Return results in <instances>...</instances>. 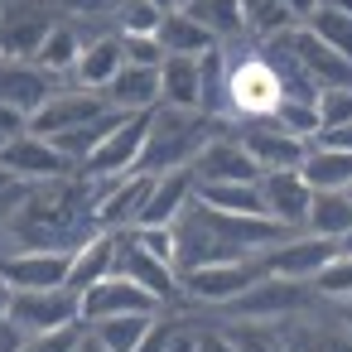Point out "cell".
I'll return each mask as SVG.
<instances>
[{"instance_id":"5","label":"cell","mask_w":352,"mask_h":352,"mask_svg":"<svg viewBox=\"0 0 352 352\" xmlns=\"http://www.w3.org/2000/svg\"><path fill=\"white\" fill-rule=\"evenodd\" d=\"M314 304H318V294H314V285H309V280L261 275L251 289H241V294L227 304V314H232V318H265V323H285V318H294V314H309Z\"/></svg>"},{"instance_id":"8","label":"cell","mask_w":352,"mask_h":352,"mask_svg":"<svg viewBox=\"0 0 352 352\" xmlns=\"http://www.w3.org/2000/svg\"><path fill=\"white\" fill-rule=\"evenodd\" d=\"M58 20L54 0H0V58H34Z\"/></svg>"},{"instance_id":"57","label":"cell","mask_w":352,"mask_h":352,"mask_svg":"<svg viewBox=\"0 0 352 352\" xmlns=\"http://www.w3.org/2000/svg\"><path fill=\"white\" fill-rule=\"evenodd\" d=\"M347 198H352V188H347Z\"/></svg>"},{"instance_id":"48","label":"cell","mask_w":352,"mask_h":352,"mask_svg":"<svg viewBox=\"0 0 352 352\" xmlns=\"http://www.w3.org/2000/svg\"><path fill=\"white\" fill-rule=\"evenodd\" d=\"M73 352H111V347H107V342H102V338H97V333H92L87 323H78V338H73Z\"/></svg>"},{"instance_id":"3","label":"cell","mask_w":352,"mask_h":352,"mask_svg":"<svg viewBox=\"0 0 352 352\" xmlns=\"http://www.w3.org/2000/svg\"><path fill=\"white\" fill-rule=\"evenodd\" d=\"M280 97V73L270 68L261 44L246 54H222V121H261L275 111Z\"/></svg>"},{"instance_id":"16","label":"cell","mask_w":352,"mask_h":352,"mask_svg":"<svg viewBox=\"0 0 352 352\" xmlns=\"http://www.w3.org/2000/svg\"><path fill=\"white\" fill-rule=\"evenodd\" d=\"M0 280L10 289H58L68 280V251H6L0 256Z\"/></svg>"},{"instance_id":"17","label":"cell","mask_w":352,"mask_h":352,"mask_svg":"<svg viewBox=\"0 0 352 352\" xmlns=\"http://www.w3.org/2000/svg\"><path fill=\"white\" fill-rule=\"evenodd\" d=\"M188 198H193V174H188V169L150 174V188H145L140 212H135L131 227H174V217L184 212Z\"/></svg>"},{"instance_id":"37","label":"cell","mask_w":352,"mask_h":352,"mask_svg":"<svg viewBox=\"0 0 352 352\" xmlns=\"http://www.w3.org/2000/svg\"><path fill=\"white\" fill-rule=\"evenodd\" d=\"M160 6H150V0H116V10H111V25L121 34H155L160 25Z\"/></svg>"},{"instance_id":"55","label":"cell","mask_w":352,"mask_h":352,"mask_svg":"<svg viewBox=\"0 0 352 352\" xmlns=\"http://www.w3.org/2000/svg\"><path fill=\"white\" fill-rule=\"evenodd\" d=\"M150 6H160V10H174V6H179V0H150Z\"/></svg>"},{"instance_id":"28","label":"cell","mask_w":352,"mask_h":352,"mask_svg":"<svg viewBox=\"0 0 352 352\" xmlns=\"http://www.w3.org/2000/svg\"><path fill=\"white\" fill-rule=\"evenodd\" d=\"M78 54H82V30L63 15L49 34H44V44L34 49V63L44 68V73H54L58 82H68V73H73V63H78Z\"/></svg>"},{"instance_id":"46","label":"cell","mask_w":352,"mask_h":352,"mask_svg":"<svg viewBox=\"0 0 352 352\" xmlns=\"http://www.w3.org/2000/svg\"><path fill=\"white\" fill-rule=\"evenodd\" d=\"M193 352H236V347H232V338H227L222 328H198Z\"/></svg>"},{"instance_id":"26","label":"cell","mask_w":352,"mask_h":352,"mask_svg":"<svg viewBox=\"0 0 352 352\" xmlns=\"http://www.w3.org/2000/svg\"><path fill=\"white\" fill-rule=\"evenodd\" d=\"M285 352H352V333L333 323H304V314L285 318Z\"/></svg>"},{"instance_id":"29","label":"cell","mask_w":352,"mask_h":352,"mask_svg":"<svg viewBox=\"0 0 352 352\" xmlns=\"http://www.w3.org/2000/svg\"><path fill=\"white\" fill-rule=\"evenodd\" d=\"M188 20H198L217 44H232V39H246V20H241V6L236 0H188L179 6Z\"/></svg>"},{"instance_id":"42","label":"cell","mask_w":352,"mask_h":352,"mask_svg":"<svg viewBox=\"0 0 352 352\" xmlns=\"http://www.w3.org/2000/svg\"><path fill=\"white\" fill-rule=\"evenodd\" d=\"M73 338H78V328L39 333V338H25V342H20V352H73Z\"/></svg>"},{"instance_id":"27","label":"cell","mask_w":352,"mask_h":352,"mask_svg":"<svg viewBox=\"0 0 352 352\" xmlns=\"http://www.w3.org/2000/svg\"><path fill=\"white\" fill-rule=\"evenodd\" d=\"M155 39H160V49H164V54H188V58H198V54L217 49V39H212V34H208L198 20H188L179 6L160 15V25H155Z\"/></svg>"},{"instance_id":"36","label":"cell","mask_w":352,"mask_h":352,"mask_svg":"<svg viewBox=\"0 0 352 352\" xmlns=\"http://www.w3.org/2000/svg\"><path fill=\"white\" fill-rule=\"evenodd\" d=\"M270 121L285 126V131L299 135V140H314V135H318V111H314L309 97H280L275 111H270Z\"/></svg>"},{"instance_id":"38","label":"cell","mask_w":352,"mask_h":352,"mask_svg":"<svg viewBox=\"0 0 352 352\" xmlns=\"http://www.w3.org/2000/svg\"><path fill=\"white\" fill-rule=\"evenodd\" d=\"M314 111H318V131L352 121V87H323L314 97Z\"/></svg>"},{"instance_id":"44","label":"cell","mask_w":352,"mask_h":352,"mask_svg":"<svg viewBox=\"0 0 352 352\" xmlns=\"http://www.w3.org/2000/svg\"><path fill=\"white\" fill-rule=\"evenodd\" d=\"M25 198V184H15L6 169H0V227L10 222V212H15V203Z\"/></svg>"},{"instance_id":"47","label":"cell","mask_w":352,"mask_h":352,"mask_svg":"<svg viewBox=\"0 0 352 352\" xmlns=\"http://www.w3.org/2000/svg\"><path fill=\"white\" fill-rule=\"evenodd\" d=\"M314 140H323V145H338V150H352V121H342V126H328V131H318Z\"/></svg>"},{"instance_id":"56","label":"cell","mask_w":352,"mask_h":352,"mask_svg":"<svg viewBox=\"0 0 352 352\" xmlns=\"http://www.w3.org/2000/svg\"><path fill=\"white\" fill-rule=\"evenodd\" d=\"M179 6H188V0H179Z\"/></svg>"},{"instance_id":"4","label":"cell","mask_w":352,"mask_h":352,"mask_svg":"<svg viewBox=\"0 0 352 352\" xmlns=\"http://www.w3.org/2000/svg\"><path fill=\"white\" fill-rule=\"evenodd\" d=\"M265 275L261 251L256 256H236V261H208V265H188L179 270V299L188 304H208V309H227L241 289H251Z\"/></svg>"},{"instance_id":"15","label":"cell","mask_w":352,"mask_h":352,"mask_svg":"<svg viewBox=\"0 0 352 352\" xmlns=\"http://www.w3.org/2000/svg\"><path fill=\"white\" fill-rule=\"evenodd\" d=\"M236 140H241V150L256 160V169H299V160H304V150H309V140L289 135V131L275 126L270 116L241 121V126H236Z\"/></svg>"},{"instance_id":"21","label":"cell","mask_w":352,"mask_h":352,"mask_svg":"<svg viewBox=\"0 0 352 352\" xmlns=\"http://www.w3.org/2000/svg\"><path fill=\"white\" fill-rule=\"evenodd\" d=\"M102 97H107L116 111H150V107H160V68L121 63L116 78L102 87Z\"/></svg>"},{"instance_id":"32","label":"cell","mask_w":352,"mask_h":352,"mask_svg":"<svg viewBox=\"0 0 352 352\" xmlns=\"http://www.w3.org/2000/svg\"><path fill=\"white\" fill-rule=\"evenodd\" d=\"M155 314H160V309H155ZM155 314H111V318H92L87 328H92V333H97L111 352H135Z\"/></svg>"},{"instance_id":"24","label":"cell","mask_w":352,"mask_h":352,"mask_svg":"<svg viewBox=\"0 0 352 352\" xmlns=\"http://www.w3.org/2000/svg\"><path fill=\"white\" fill-rule=\"evenodd\" d=\"M299 174H304L309 188H352V150L309 140V150L299 160Z\"/></svg>"},{"instance_id":"12","label":"cell","mask_w":352,"mask_h":352,"mask_svg":"<svg viewBox=\"0 0 352 352\" xmlns=\"http://www.w3.org/2000/svg\"><path fill=\"white\" fill-rule=\"evenodd\" d=\"M188 174H193V184H222V179L256 184V179H261V169H256V160L241 150V140H236L232 121H227L222 131H212V135H208V145L193 155Z\"/></svg>"},{"instance_id":"54","label":"cell","mask_w":352,"mask_h":352,"mask_svg":"<svg viewBox=\"0 0 352 352\" xmlns=\"http://www.w3.org/2000/svg\"><path fill=\"white\" fill-rule=\"evenodd\" d=\"M6 299H10V285L0 280V318H6Z\"/></svg>"},{"instance_id":"18","label":"cell","mask_w":352,"mask_h":352,"mask_svg":"<svg viewBox=\"0 0 352 352\" xmlns=\"http://www.w3.org/2000/svg\"><path fill=\"white\" fill-rule=\"evenodd\" d=\"M78 309H82V323H92V318H111V314H155L160 304L140 285H131L121 275H107V280H97L78 294Z\"/></svg>"},{"instance_id":"6","label":"cell","mask_w":352,"mask_h":352,"mask_svg":"<svg viewBox=\"0 0 352 352\" xmlns=\"http://www.w3.org/2000/svg\"><path fill=\"white\" fill-rule=\"evenodd\" d=\"M6 318H10L25 338L58 333V328H78V323H82L78 289H68V285H58V289H10Z\"/></svg>"},{"instance_id":"1","label":"cell","mask_w":352,"mask_h":352,"mask_svg":"<svg viewBox=\"0 0 352 352\" xmlns=\"http://www.w3.org/2000/svg\"><path fill=\"white\" fill-rule=\"evenodd\" d=\"M280 236H285V227H275L270 217H236V212H217V208L188 198L184 212L174 217V270L256 256Z\"/></svg>"},{"instance_id":"19","label":"cell","mask_w":352,"mask_h":352,"mask_svg":"<svg viewBox=\"0 0 352 352\" xmlns=\"http://www.w3.org/2000/svg\"><path fill=\"white\" fill-rule=\"evenodd\" d=\"M54 87H58V78L44 73L34 58H0V102H10L20 111H34Z\"/></svg>"},{"instance_id":"49","label":"cell","mask_w":352,"mask_h":352,"mask_svg":"<svg viewBox=\"0 0 352 352\" xmlns=\"http://www.w3.org/2000/svg\"><path fill=\"white\" fill-rule=\"evenodd\" d=\"M20 342H25V333L10 318H0V352H20Z\"/></svg>"},{"instance_id":"35","label":"cell","mask_w":352,"mask_h":352,"mask_svg":"<svg viewBox=\"0 0 352 352\" xmlns=\"http://www.w3.org/2000/svg\"><path fill=\"white\" fill-rule=\"evenodd\" d=\"M236 6H241V20H246L251 39H270V34H280V30L294 25L280 0H236Z\"/></svg>"},{"instance_id":"7","label":"cell","mask_w":352,"mask_h":352,"mask_svg":"<svg viewBox=\"0 0 352 352\" xmlns=\"http://www.w3.org/2000/svg\"><path fill=\"white\" fill-rule=\"evenodd\" d=\"M111 275H121V280H131V285H140L160 309H169V304H179V270L169 265V261H160V256H150L135 236H131V227H121L116 232V256H111Z\"/></svg>"},{"instance_id":"11","label":"cell","mask_w":352,"mask_h":352,"mask_svg":"<svg viewBox=\"0 0 352 352\" xmlns=\"http://www.w3.org/2000/svg\"><path fill=\"white\" fill-rule=\"evenodd\" d=\"M0 169H6L15 184H49V179H63V174H78L58 150H54V140H44V135H10L6 145H0Z\"/></svg>"},{"instance_id":"23","label":"cell","mask_w":352,"mask_h":352,"mask_svg":"<svg viewBox=\"0 0 352 352\" xmlns=\"http://www.w3.org/2000/svg\"><path fill=\"white\" fill-rule=\"evenodd\" d=\"M111 256H116V232H92V236H82L73 251H68V289H87V285H97V280H107L111 275Z\"/></svg>"},{"instance_id":"52","label":"cell","mask_w":352,"mask_h":352,"mask_svg":"<svg viewBox=\"0 0 352 352\" xmlns=\"http://www.w3.org/2000/svg\"><path fill=\"white\" fill-rule=\"evenodd\" d=\"M333 246H338V256H352V227H347V232H342Z\"/></svg>"},{"instance_id":"13","label":"cell","mask_w":352,"mask_h":352,"mask_svg":"<svg viewBox=\"0 0 352 352\" xmlns=\"http://www.w3.org/2000/svg\"><path fill=\"white\" fill-rule=\"evenodd\" d=\"M256 188H261V212L275 227H285V232H299L304 227V212H309L314 188L304 184L299 169H261Z\"/></svg>"},{"instance_id":"30","label":"cell","mask_w":352,"mask_h":352,"mask_svg":"<svg viewBox=\"0 0 352 352\" xmlns=\"http://www.w3.org/2000/svg\"><path fill=\"white\" fill-rule=\"evenodd\" d=\"M193 198L217 208V212H236V217H265L261 212V188L256 184H236V179H222V184H193Z\"/></svg>"},{"instance_id":"10","label":"cell","mask_w":352,"mask_h":352,"mask_svg":"<svg viewBox=\"0 0 352 352\" xmlns=\"http://www.w3.org/2000/svg\"><path fill=\"white\" fill-rule=\"evenodd\" d=\"M145 126H150V111H126V116L102 135V145L78 164V174H92V179L131 174L135 160H140V145H145Z\"/></svg>"},{"instance_id":"45","label":"cell","mask_w":352,"mask_h":352,"mask_svg":"<svg viewBox=\"0 0 352 352\" xmlns=\"http://www.w3.org/2000/svg\"><path fill=\"white\" fill-rule=\"evenodd\" d=\"M193 342H198V328L179 314V323H174V333H169V342H164V352H193Z\"/></svg>"},{"instance_id":"51","label":"cell","mask_w":352,"mask_h":352,"mask_svg":"<svg viewBox=\"0 0 352 352\" xmlns=\"http://www.w3.org/2000/svg\"><path fill=\"white\" fill-rule=\"evenodd\" d=\"M333 318H338V323L352 333V299H338V304H333Z\"/></svg>"},{"instance_id":"31","label":"cell","mask_w":352,"mask_h":352,"mask_svg":"<svg viewBox=\"0 0 352 352\" xmlns=\"http://www.w3.org/2000/svg\"><path fill=\"white\" fill-rule=\"evenodd\" d=\"M222 333L232 338L236 352H285V323H265V318H232L222 323Z\"/></svg>"},{"instance_id":"41","label":"cell","mask_w":352,"mask_h":352,"mask_svg":"<svg viewBox=\"0 0 352 352\" xmlns=\"http://www.w3.org/2000/svg\"><path fill=\"white\" fill-rule=\"evenodd\" d=\"M54 6H58V15H68V20H111L116 0H54Z\"/></svg>"},{"instance_id":"25","label":"cell","mask_w":352,"mask_h":352,"mask_svg":"<svg viewBox=\"0 0 352 352\" xmlns=\"http://www.w3.org/2000/svg\"><path fill=\"white\" fill-rule=\"evenodd\" d=\"M347 227H352V198H347V188H314V198H309V212H304V227H299V232H314V236L338 241Z\"/></svg>"},{"instance_id":"22","label":"cell","mask_w":352,"mask_h":352,"mask_svg":"<svg viewBox=\"0 0 352 352\" xmlns=\"http://www.w3.org/2000/svg\"><path fill=\"white\" fill-rule=\"evenodd\" d=\"M198 58H188V54H164L160 58V102L164 107H188V111L203 107V68H198Z\"/></svg>"},{"instance_id":"2","label":"cell","mask_w":352,"mask_h":352,"mask_svg":"<svg viewBox=\"0 0 352 352\" xmlns=\"http://www.w3.org/2000/svg\"><path fill=\"white\" fill-rule=\"evenodd\" d=\"M227 121H212L203 111L188 107H150V126H145V145L135 160V174H169V169H188L193 155L208 145L212 131H222Z\"/></svg>"},{"instance_id":"34","label":"cell","mask_w":352,"mask_h":352,"mask_svg":"<svg viewBox=\"0 0 352 352\" xmlns=\"http://www.w3.org/2000/svg\"><path fill=\"white\" fill-rule=\"evenodd\" d=\"M314 294L323 299V304H338V299H352V256H328L318 270H314Z\"/></svg>"},{"instance_id":"9","label":"cell","mask_w":352,"mask_h":352,"mask_svg":"<svg viewBox=\"0 0 352 352\" xmlns=\"http://www.w3.org/2000/svg\"><path fill=\"white\" fill-rule=\"evenodd\" d=\"M102 111H111V102H107L102 92L78 87V82H58V87L30 111V135H44V140H49V135H63V131L92 121V116H102Z\"/></svg>"},{"instance_id":"50","label":"cell","mask_w":352,"mask_h":352,"mask_svg":"<svg viewBox=\"0 0 352 352\" xmlns=\"http://www.w3.org/2000/svg\"><path fill=\"white\" fill-rule=\"evenodd\" d=\"M280 6L289 10V20H294V25H304V20H309V10L318 6V0H280Z\"/></svg>"},{"instance_id":"20","label":"cell","mask_w":352,"mask_h":352,"mask_svg":"<svg viewBox=\"0 0 352 352\" xmlns=\"http://www.w3.org/2000/svg\"><path fill=\"white\" fill-rule=\"evenodd\" d=\"M121 63H126V54H121V34H116V30H107V34H97V39H87V44H82V54H78V63H73L68 82L102 92V87L116 78V68H121Z\"/></svg>"},{"instance_id":"53","label":"cell","mask_w":352,"mask_h":352,"mask_svg":"<svg viewBox=\"0 0 352 352\" xmlns=\"http://www.w3.org/2000/svg\"><path fill=\"white\" fill-rule=\"evenodd\" d=\"M318 6H333V10H342V15H352V0H318Z\"/></svg>"},{"instance_id":"40","label":"cell","mask_w":352,"mask_h":352,"mask_svg":"<svg viewBox=\"0 0 352 352\" xmlns=\"http://www.w3.org/2000/svg\"><path fill=\"white\" fill-rule=\"evenodd\" d=\"M131 236H135L150 256H160V261L174 265V227H131Z\"/></svg>"},{"instance_id":"43","label":"cell","mask_w":352,"mask_h":352,"mask_svg":"<svg viewBox=\"0 0 352 352\" xmlns=\"http://www.w3.org/2000/svg\"><path fill=\"white\" fill-rule=\"evenodd\" d=\"M30 131V111L10 107V102H0V145H6L10 135H25Z\"/></svg>"},{"instance_id":"33","label":"cell","mask_w":352,"mask_h":352,"mask_svg":"<svg viewBox=\"0 0 352 352\" xmlns=\"http://www.w3.org/2000/svg\"><path fill=\"white\" fill-rule=\"evenodd\" d=\"M304 30H309L314 39H323L333 54L352 58V15H342V10H333V6H314L309 20H304Z\"/></svg>"},{"instance_id":"14","label":"cell","mask_w":352,"mask_h":352,"mask_svg":"<svg viewBox=\"0 0 352 352\" xmlns=\"http://www.w3.org/2000/svg\"><path fill=\"white\" fill-rule=\"evenodd\" d=\"M338 246L328 236H314V232H285L280 241H270L261 251V265L265 275H285V280H314V270L333 256Z\"/></svg>"},{"instance_id":"39","label":"cell","mask_w":352,"mask_h":352,"mask_svg":"<svg viewBox=\"0 0 352 352\" xmlns=\"http://www.w3.org/2000/svg\"><path fill=\"white\" fill-rule=\"evenodd\" d=\"M121 54H126V63H145V68H160V58H164L155 34H121Z\"/></svg>"}]
</instances>
